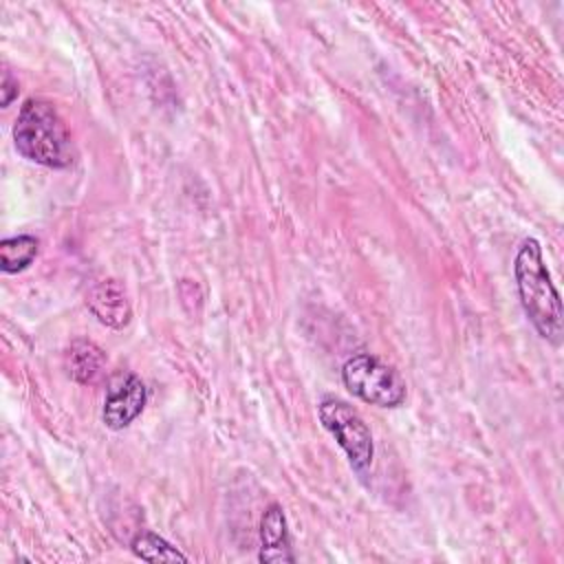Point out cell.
I'll list each match as a JSON object with an SVG mask.
<instances>
[{
	"label": "cell",
	"mask_w": 564,
	"mask_h": 564,
	"mask_svg": "<svg viewBox=\"0 0 564 564\" xmlns=\"http://www.w3.org/2000/svg\"><path fill=\"white\" fill-rule=\"evenodd\" d=\"M148 401V390L145 383L141 381L139 375L130 372L119 386L110 388L104 401V425L108 430H123L128 427L145 408Z\"/></svg>",
	"instance_id": "5b68a950"
},
{
	"label": "cell",
	"mask_w": 564,
	"mask_h": 564,
	"mask_svg": "<svg viewBox=\"0 0 564 564\" xmlns=\"http://www.w3.org/2000/svg\"><path fill=\"white\" fill-rule=\"evenodd\" d=\"M108 357L90 339H75L64 352V368L68 377L82 386H95L106 372Z\"/></svg>",
	"instance_id": "ba28073f"
},
{
	"label": "cell",
	"mask_w": 564,
	"mask_h": 564,
	"mask_svg": "<svg viewBox=\"0 0 564 564\" xmlns=\"http://www.w3.org/2000/svg\"><path fill=\"white\" fill-rule=\"evenodd\" d=\"M346 390L379 408H399L405 401V381L401 375L370 352H357L341 366Z\"/></svg>",
	"instance_id": "3957f363"
},
{
	"label": "cell",
	"mask_w": 564,
	"mask_h": 564,
	"mask_svg": "<svg viewBox=\"0 0 564 564\" xmlns=\"http://www.w3.org/2000/svg\"><path fill=\"white\" fill-rule=\"evenodd\" d=\"M37 251H40V242L35 236L20 234V236L4 238L0 242V269L4 273H20L29 269Z\"/></svg>",
	"instance_id": "9c48e42d"
},
{
	"label": "cell",
	"mask_w": 564,
	"mask_h": 564,
	"mask_svg": "<svg viewBox=\"0 0 564 564\" xmlns=\"http://www.w3.org/2000/svg\"><path fill=\"white\" fill-rule=\"evenodd\" d=\"M13 143L20 156L44 167H68L75 145L68 126L46 99H26L13 123Z\"/></svg>",
	"instance_id": "7a4b0ae2"
},
{
	"label": "cell",
	"mask_w": 564,
	"mask_h": 564,
	"mask_svg": "<svg viewBox=\"0 0 564 564\" xmlns=\"http://www.w3.org/2000/svg\"><path fill=\"white\" fill-rule=\"evenodd\" d=\"M317 416L324 430L330 432L337 445L344 449L350 467L359 476L368 474L375 458V443H372L370 427L366 425L361 414L346 401L326 397L317 405Z\"/></svg>",
	"instance_id": "277c9868"
},
{
	"label": "cell",
	"mask_w": 564,
	"mask_h": 564,
	"mask_svg": "<svg viewBox=\"0 0 564 564\" xmlns=\"http://www.w3.org/2000/svg\"><path fill=\"white\" fill-rule=\"evenodd\" d=\"M130 549L137 557L145 562H187L189 557L181 553L176 546H172L167 540L152 531H141L132 538Z\"/></svg>",
	"instance_id": "30bf717a"
},
{
	"label": "cell",
	"mask_w": 564,
	"mask_h": 564,
	"mask_svg": "<svg viewBox=\"0 0 564 564\" xmlns=\"http://www.w3.org/2000/svg\"><path fill=\"white\" fill-rule=\"evenodd\" d=\"M86 306L97 317V322H101L104 326L115 328V330L128 326L132 319V306L128 300V291L115 278L101 280L95 286H90V291L86 295Z\"/></svg>",
	"instance_id": "8992f818"
},
{
	"label": "cell",
	"mask_w": 564,
	"mask_h": 564,
	"mask_svg": "<svg viewBox=\"0 0 564 564\" xmlns=\"http://www.w3.org/2000/svg\"><path fill=\"white\" fill-rule=\"evenodd\" d=\"M516 289L527 319L538 335L553 346L562 339V300L546 269L542 247L535 238H524L513 260Z\"/></svg>",
	"instance_id": "6da1fadb"
},
{
	"label": "cell",
	"mask_w": 564,
	"mask_h": 564,
	"mask_svg": "<svg viewBox=\"0 0 564 564\" xmlns=\"http://www.w3.org/2000/svg\"><path fill=\"white\" fill-rule=\"evenodd\" d=\"M18 79H13V75L9 73V70H4V79H2V88H0V93H2V99H0V104H2V108H7L15 97H18Z\"/></svg>",
	"instance_id": "8fae6325"
},
{
	"label": "cell",
	"mask_w": 564,
	"mask_h": 564,
	"mask_svg": "<svg viewBox=\"0 0 564 564\" xmlns=\"http://www.w3.org/2000/svg\"><path fill=\"white\" fill-rule=\"evenodd\" d=\"M258 560L262 564L295 562L286 516H284V509L278 502L269 505L264 509L262 518H260V551H258Z\"/></svg>",
	"instance_id": "52a82bcc"
}]
</instances>
